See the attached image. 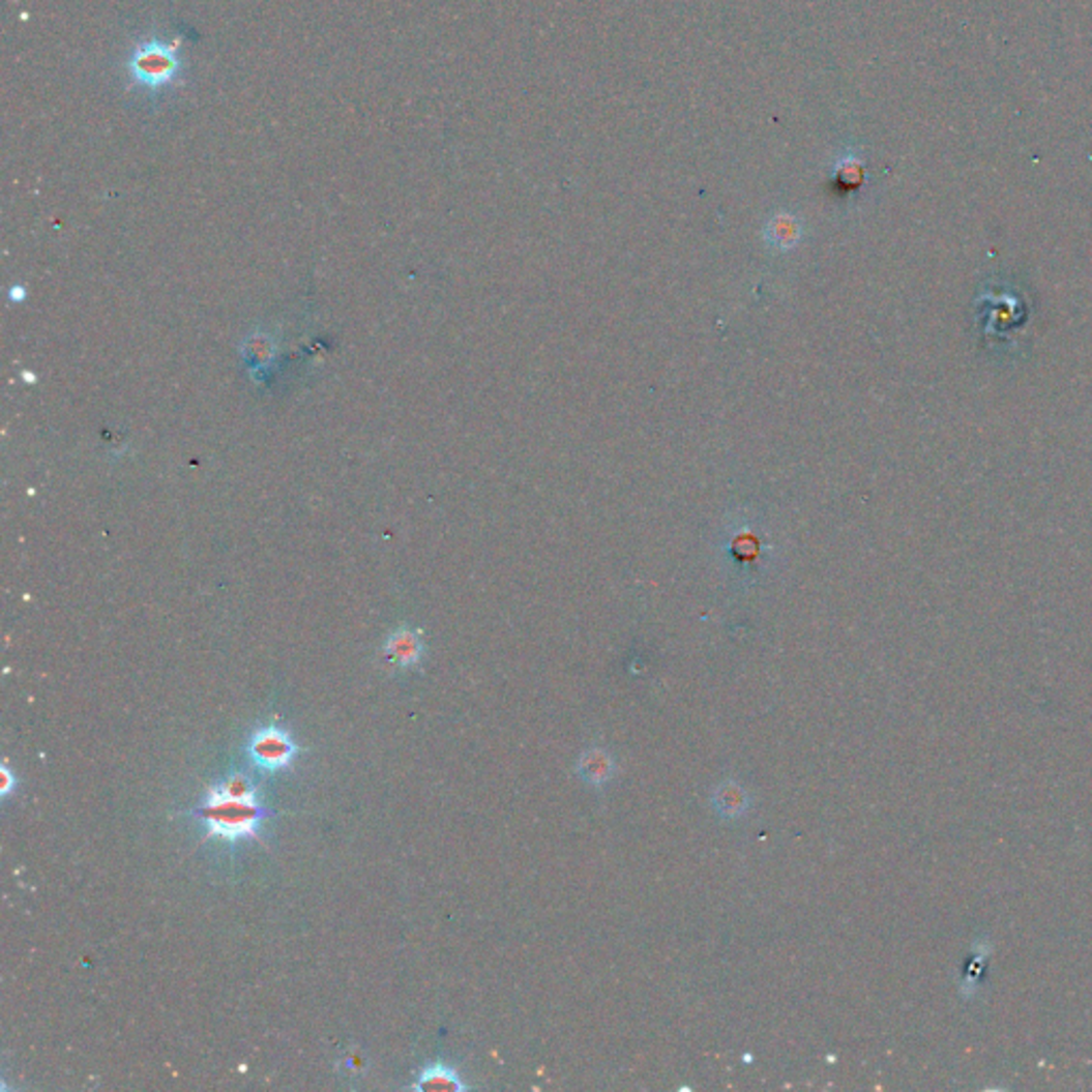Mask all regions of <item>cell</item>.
I'll use <instances>...</instances> for the list:
<instances>
[{"label": "cell", "instance_id": "cell-1", "mask_svg": "<svg viewBox=\"0 0 1092 1092\" xmlns=\"http://www.w3.org/2000/svg\"><path fill=\"white\" fill-rule=\"evenodd\" d=\"M124 68L130 86L156 96L182 82L186 62L178 41L148 37L130 48Z\"/></svg>", "mask_w": 1092, "mask_h": 1092}, {"label": "cell", "instance_id": "cell-2", "mask_svg": "<svg viewBox=\"0 0 1092 1092\" xmlns=\"http://www.w3.org/2000/svg\"><path fill=\"white\" fill-rule=\"evenodd\" d=\"M263 806L257 800H233L207 796L201 806L199 818L203 820L207 834L225 840H237L255 836L263 822Z\"/></svg>", "mask_w": 1092, "mask_h": 1092}, {"label": "cell", "instance_id": "cell-3", "mask_svg": "<svg viewBox=\"0 0 1092 1092\" xmlns=\"http://www.w3.org/2000/svg\"><path fill=\"white\" fill-rule=\"evenodd\" d=\"M297 756V745L293 738L279 728H263L250 741V758L265 770L287 768Z\"/></svg>", "mask_w": 1092, "mask_h": 1092}, {"label": "cell", "instance_id": "cell-4", "mask_svg": "<svg viewBox=\"0 0 1092 1092\" xmlns=\"http://www.w3.org/2000/svg\"><path fill=\"white\" fill-rule=\"evenodd\" d=\"M764 241L772 253H792L804 237V225L790 209H779L764 225Z\"/></svg>", "mask_w": 1092, "mask_h": 1092}, {"label": "cell", "instance_id": "cell-5", "mask_svg": "<svg viewBox=\"0 0 1092 1092\" xmlns=\"http://www.w3.org/2000/svg\"><path fill=\"white\" fill-rule=\"evenodd\" d=\"M579 779L591 788H604L617 774L615 756L602 747H591L577 762Z\"/></svg>", "mask_w": 1092, "mask_h": 1092}, {"label": "cell", "instance_id": "cell-6", "mask_svg": "<svg viewBox=\"0 0 1092 1092\" xmlns=\"http://www.w3.org/2000/svg\"><path fill=\"white\" fill-rule=\"evenodd\" d=\"M711 806L721 820H741L751 808V794L743 784L728 779L715 788L711 796Z\"/></svg>", "mask_w": 1092, "mask_h": 1092}, {"label": "cell", "instance_id": "cell-7", "mask_svg": "<svg viewBox=\"0 0 1092 1092\" xmlns=\"http://www.w3.org/2000/svg\"><path fill=\"white\" fill-rule=\"evenodd\" d=\"M384 653H386V657H389V661H393V663H397L402 668H410V666L418 663L420 657H422V641L418 637V631H414L410 627H402V629L393 631L391 639L386 641Z\"/></svg>", "mask_w": 1092, "mask_h": 1092}, {"label": "cell", "instance_id": "cell-8", "mask_svg": "<svg viewBox=\"0 0 1092 1092\" xmlns=\"http://www.w3.org/2000/svg\"><path fill=\"white\" fill-rule=\"evenodd\" d=\"M726 551L736 563H758L764 555V542L758 538L756 530L749 525L738 527V530L728 538Z\"/></svg>", "mask_w": 1092, "mask_h": 1092}, {"label": "cell", "instance_id": "cell-9", "mask_svg": "<svg viewBox=\"0 0 1092 1092\" xmlns=\"http://www.w3.org/2000/svg\"><path fill=\"white\" fill-rule=\"evenodd\" d=\"M864 178H866L864 160L858 154L845 152V154H840L836 158V163L832 167V182H834L836 188H840L845 193L858 190L864 184Z\"/></svg>", "mask_w": 1092, "mask_h": 1092}, {"label": "cell", "instance_id": "cell-10", "mask_svg": "<svg viewBox=\"0 0 1092 1092\" xmlns=\"http://www.w3.org/2000/svg\"><path fill=\"white\" fill-rule=\"evenodd\" d=\"M414 1088L422 1092H460L466 1088V1084L452 1067L436 1063L418 1075Z\"/></svg>", "mask_w": 1092, "mask_h": 1092}, {"label": "cell", "instance_id": "cell-11", "mask_svg": "<svg viewBox=\"0 0 1092 1092\" xmlns=\"http://www.w3.org/2000/svg\"><path fill=\"white\" fill-rule=\"evenodd\" d=\"M211 798H233V800H257L255 784L245 774H231L223 784L209 790Z\"/></svg>", "mask_w": 1092, "mask_h": 1092}, {"label": "cell", "instance_id": "cell-12", "mask_svg": "<svg viewBox=\"0 0 1092 1092\" xmlns=\"http://www.w3.org/2000/svg\"><path fill=\"white\" fill-rule=\"evenodd\" d=\"M0 774H3V788H0V792H3V794H9V790L13 788V777H11L7 768L0 770Z\"/></svg>", "mask_w": 1092, "mask_h": 1092}]
</instances>
